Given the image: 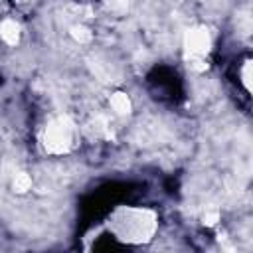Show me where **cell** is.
<instances>
[{"instance_id":"obj_4","label":"cell","mask_w":253,"mask_h":253,"mask_svg":"<svg viewBox=\"0 0 253 253\" xmlns=\"http://www.w3.org/2000/svg\"><path fill=\"white\" fill-rule=\"evenodd\" d=\"M107 103H109L111 115H113V117H119V119L128 117V115L132 113V109H134V103H132L130 95L125 93V91H115V93H111Z\"/></svg>"},{"instance_id":"obj_2","label":"cell","mask_w":253,"mask_h":253,"mask_svg":"<svg viewBox=\"0 0 253 253\" xmlns=\"http://www.w3.org/2000/svg\"><path fill=\"white\" fill-rule=\"evenodd\" d=\"M42 146L49 156H63L75 148L77 125L69 115H55L47 119L42 130Z\"/></svg>"},{"instance_id":"obj_1","label":"cell","mask_w":253,"mask_h":253,"mask_svg":"<svg viewBox=\"0 0 253 253\" xmlns=\"http://www.w3.org/2000/svg\"><path fill=\"white\" fill-rule=\"evenodd\" d=\"M111 229L115 237L125 241H148L158 229V213L150 208L123 206L113 211Z\"/></svg>"},{"instance_id":"obj_6","label":"cell","mask_w":253,"mask_h":253,"mask_svg":"<svg viewBox=\"0 0 253 253\" xmlns=\"http://www.w3.org/2000/svg\"><path fill=\"white\" fill-rule=\"evenodd\" d=\"M8 12V2L6 0H0V18H4Z\"/></svg>"},{"instance_id":"obj_3","label":"cell","mask_w":253,"mask_h":253,"mask_svg":"<svg viewBox=\"0 0 253 253\" xmlns=\"http://www.w3.org/2000/svg\"><path fill=\"white\" fill-rule=\"evenodd\" d=\"M24 36V28L20 24V20H16L14 16H4L0 18V42L6 47H16L22 42Z\"/></svg>"},{"instance_id":"obj_5","label":"cell","mask_w":253,"mask_h":253,"mask_svg":"<svg viewBox=\"0 0 253 253\" xmlns=\"http://www.w3.org/2000/svg\"><path fill=\"white\" fill-rule=\"evenodd\" d=\"M32 188H34V178H32L30 172H24V170L14 172V176H12V190L16 194H28Z\"/></svg>"}]
</instances>
